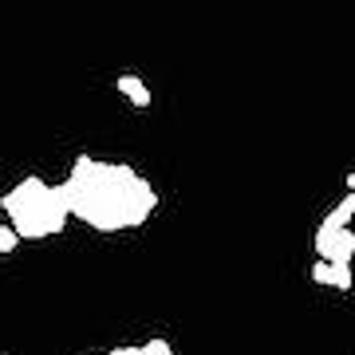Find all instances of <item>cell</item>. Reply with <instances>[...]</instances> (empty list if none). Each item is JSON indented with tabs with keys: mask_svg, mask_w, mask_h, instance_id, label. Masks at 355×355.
<instances>
[{
	"mask_svg": "<svg viewBox=\"0 0 355 355\" xmlns=\"http://www.w3.org/2000/svg\"><path fill=\"white\" fill-rule=\"evenodd\" d=\"M0 209L8 214V225L16 229V237H51V233H60L67 221V193L64 186H48V182H40V178H24L20 186L0 198Z\"/></svg>",
	"mask_w": 355,
	"mask_h": 355,
	"instance_id": "obj_2",
	"label": "cell"
},
{
	"mask_svg": "<svg viewBox=\"0 0 355 355\" xmlns=\"http://www.w3.org/2000/svg\"><path fill=\"white\" fill-rule=\"evenodd\" d=\"M352 229H355V225H352Z\"/></svg>",
	"mask_w": 355,
	"mask_h": 355,
	"instance_id": "obj_11",
	"label": "cell"
},
{
	"mask_svg": "<svg viewBox=\"0 0 355 355\" xmlns=\"http://www.w3.org/2000/svg\"><path fill=\"white\" fill-rule=\"evenodd\" d=\"M107 355H142V347H114V352H107Z\"/></svg>",
	"mask_w": 355,
	"mask_h": 355,
	"instance_id": "obj_10",
	"label": "cell"
},
{
	"mask_svg": "<svg viewBox=\"0 0 355 355\" xmlns=\"http://www.w3.org/2000/svg\"><path fill=\"white\" fill-rule=\"evenodd\" d=\"M142 355H174V347L166 340H150V343H142Z\"/></svg>",
	"mask_w": 355,
	"mask_h": 355,
	"instance_id": "obj_8",
	"label": "cell"
},
{
	"mask_svg": "<svg viewBox=\"0 0 355 355\" xmlns=\"http://www.w3.org/2000/svg\"><path fill=\"white\" fill-rule=\"evenodd\" d=\"M312 280H316V284H331V265L328 261H316V265H312Z\"/></svg>",
	"mask_w": 355,
	"mask_h": 355,
	"instance_id": "obj_9",
	"label": "cell"
},
{
	"mask_svg": "<svg viewBox=\"0 0 355 355\" xmlns=\"http://www.w3.org/2000/svg\"><path fill=\"white\" fill-rule=\"evenodd\" d=\"M64 193H67V209L99 233L139 229L158 209V193L139 170L119 162H95L91 154L76 158V166L64 182Z\"/></svg>",
	"mask_w": 355,
	"mask_h": 355,
	"instance_id": "obj_1",
	"label": "cell"
},
{
	"mask_svg": "<svg viewBox=\"0 0 355 355\" xmlns=\"http://www.w3.org/2000/svg\"><path fill=\"white\" fill-rule=\"evenodd\" d=\"M336 233L340 229H328L324 221L316 225V257L320 261H331V253H336Z\"/></svg>",
	"mask_w": 355,
	"mask_h": 355,
	"instance_id": "obj_4",
	"label": "cell"
},
{
	"mask_svg": "<svg viewBox=\"0 0 355 355\" xmlns=\"http://www.w3.org/2000/svg\"><path fill=\"white\" fill-rule=\"evenodd\" d=\"M331 265V288H340V292H347L355 284V277H352V265L347 261H328Z\"/></svg>",
	"mask_w": 355,
	"mask_h": 355,
	"instance_id": "obj_6",
	"label": "cell"
},
{
	"mask_svg": "<svg viewBox=\"0 0 355 355\" xmlns=\"http://www.w3.org/2000/svg\"><path fill=\"white\" fill-rule=\"evenodd\" d=\"M114 87L123 91V95H127L135 107H139V111H146V107H150V87H146V83H142L135 71H123V76L114 79Z\"/></svg>",
	"mask_w": 355,
	"mask_h": 355,
	"instance_id": "obj_3",
	"label": "cell"
},
{
	"mask_svg": "<svg viewBox=\"0 0 355 355\" xmlns=\"http://www.w3.org/2000/svg\"><path fill=\"white\" fill-rule=\"evenodd\" d=\"M355 257V229H340L336 233V253H331V261H347L352 265Z\"/></svg>",
	"mask_w": 355,
	"mask_h": 355,
	"instance_id": "obj_5",
	"label": "cell"
},
{
	"mask_svg": "<svg viewBox=\"0 0 355 355\" xmlns=\"http://www.w3.org/2000/svg\"><path fill=\"white\" fill-rule=\"evenodd\" d=\"M16 245H20L16 229H12V225H0V253H12Z\"/></svg>",
	"mask_w": 355,
	"mask_h": 355,
	"instance_id": "obj_7",
	"label": "cell"
}]
</instances>
